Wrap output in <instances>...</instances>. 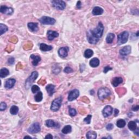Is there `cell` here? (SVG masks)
<instances>
[{
    "mask_svg": "<svg viewBox=\"0 0 139 139\" xmlns=\"http://www.w3.org/2000/svg\"><path fill=\"white\" fill-rule=\"evenodd\" d=\"M111 95L110 89L106 87H102L99 89L97 92V96L100 100H103L109 97Z\"/></svg>",
    "mask_w": 139,
    "mask_h": 139,
    "instance_id": "cell-1",
    "label": "cell"
},
{
    "mask_svg": "<svg viewBox=\"0 0 139 139\" xmlns=\"http://www.w3.org/2000/svg\"><path fill=\"white\" fill-rule=\"evenodd\" d=\"M104 26L101 22H99L98 24L97 27L95 28L93 30H91V33H92L95 37H96L99 40V39L101 38L104 32Z\"/></svg>",
    "mask_w": 139,
    "mask_h": 139,
    "instance_id": "cell-2",
    "label": "cell"
},
{
    "mask_svg": "<svg viewBox=\"0 0 139 139\" xmlns=\"http://www.w3.org/2000/svg\"><path fill=\"white\" fill-rule=\"evenodd\" d=\"M39 76V73L37 71H33L32 72L30 76L26 79L25 82V87L27 89H28L34 83V82L37 79Z\"/></svg>",
    "mask_w": 139,
    "mask_h": 139,
    "instance_id": "cell-3",
    "label": "cell"
},
{
    "mask_svg": "<svg viewBox=\"0 0 139 139\" xmlns=\"http://www.w3.org/2000/svg\"><path fill=\"white\" fill-rule=\"evenodd\" d=\"M63 101L62 97H59L56 98L55 99H54L52 101V103L51 105V110L52 111L56 112L57 111L60 109V108L61 105Z\"/></svg>",
    "mask_w": 139,
    "mask_h": 139,
    "instance_id": "cell-4",
    "label": "cell"
},
{
    "mask_svg": "<svg viewBox=\"0 0 139 139\" xmlns=\"http://www.w3.org/2000/svg\"><path fill=\"white\" fill-rule=\"evenodd\" d=\"M129 33L127 31L123 32L117 36V43L118 45L125 44L128 42Z\"/></svg>",
    "mask_w": 139,
    "mask_h": 139,
    "instance_id": "cell-5",
    "label": "cell"
},
{
    "mask_svg": "<svg viewBox=\"0 0 139 139\" xmlns=\"http://www.w3.org/2000/svg\"><path fill=\"white\" fill-rule=\"evenodd\" d=\"M51 3L55 8L58 10L63 11L66 8V3L61 0H53L51 1Z\"/></svg>",
    "mask_w": 139,
    "mask_h": 139,
    "instance_id": "cell-6",
    "label": "cell"
},
{
    "mask_svg": "<svg viewBox=\"0 0 139 139\" xmlns=\"http://www.w3.org/2000/svg\"><path fill=\"white\" fill-rule=\"evenodd\" d=\"M39 21L42 25H53L55 24L56 20L54 18L48 16H42L39 19Z\"/></svg>",
    "mask_w": 139,
    "mask_h": 139,
    "instance_id": "cell-7",
    "label": "cell"
},
{
    "mask_svg": "<svg viewBox=\"0 0 139 139\" xmlns=\"http://www.w3.org/2000/svg\"><path fill=\"white\" fill-rule=\"evenodd\" d=\"M41 130V127L38 122H35L30 126L28 129L27 132L29 134H36L40 132Z\"/></svg>",
    "mask_w": 139,
    "mask_h": 139,
    "instance_id": "cell-8",
    "label": "cell"
},
{
    "mask_svg": "<svg viewBox=\"0 0 139 139\" xmlns=\"http://www.w3.org/2000/svg\"><path fill=\"white\" fill-rule=\"evenodd\" d=\"M86 38L88 42L91 44H96L99 42V39H98L95 36L92 34L91 30H89L86 33Z\"/></svg>",
    "mask_w": 139,
    "mask_h": 139,
    "instance_id": "cell-9",
    "label": "cell"
},
{
    "mask_svg": "<svg viewBox=\"0 0 139 139\" xmlns=\"http://www.w3.org/2000/svg\"><path fill=\"white\" fill-rule=\"evenodd\" d=\"M79 96V91L78 90L74 89L73 90L71 91L69 94L68 96V100L69 101L71 102L74 100L76 99Z\"/></svg>",
    "mask_w": 139,
    "mask_h": 139,
    "instance_id": "cell-10",
    "label": "cell"
},
{
    "mask_svg": "<svg viewBox=\"0 0 139 139\" xmlns=\"http://www.w3.org/2000/svg\"><path fill=\"white\" fill-rule=\"evenodd\" d=\"M113 111V108L110 105H107L102 110V114L104 118H107L111 115Z\"/></svg>",
    "mask_w": 139,
    "mask_h": 139,
    "instance_id": "cell-11",
    "label": "cell"
},
{
    "mask_svg": "<svg viewBox=\"0 0 139 139\" xmlns=\"http://www.w3.org/2000/svg\"><path fill=\"white\" fill-rule=\"evenodd\" d=\"M0 12L6 15H12L14 13V9L12 7H8L6 6H1L0 7Z\"/></svg>",
    "mask_w": 139,
    "mask_h": 139,
    "instance_id": "cell-12",
    "label": "cell"
},
{
    "mask_svg": "<svg viewBox=\"0 0 139 139\" xmlns=\"http://www.w3.org/2000/svg\"><path fill=\"white\" fill-rule=\"evenodd\" d=\"M69 48L68 47H60L58 51L59 56L61 58H66L68 56Z\"/></svg>",
    "mask_w": 139,
    "mask_h": 139,
    "instance_id": "cell-13",
    "label": "cell"
},
{
    "mask_svg": "<svg viewBox=\"0 0 139 139\" xmlns=\"http://www.w3.org/2000/svg\"><path fill=\"white\" fill-rule=\"evenodd\" d=\"M131 51H132V47H131L130 46L128 45L125 46V47L121 49L119 52L121 56H126L129 55L131 53Z\"/></svg>",
    "mask_w": 139,
    "mask_h": 139,
    "instance_id": "cell-14",
    "label": "cell"
},
{
    "mask_svg": "<svg viewBox=\"0 0 139 139\" xmlns=\"http://www.w3.org/2000/svg\"><path fill=\"white\" fill-rule=\"evenodd\" d=\"M16 83V80L14 78H9L5 82L4 87L7 89H10L13 87Z\"/></svg>",
    "mask_w": 139,
    "mask_h": 139,
    "instance_id": "cell-15",
    "label": "cell"
},
{
    "mask_svg": "<svg viewBox=\"0 0 139 139\" xmlns=\"http://www.w3.org/2000/svg\"><path fill=\"white\" fill-rule=\"evenodd\" d=\"M28 29L32 32H37L39 29L38 23L35 22H29L27 24Z\"/></svg>",
    "mask_w": 139,
    "mask_h": 139,
    "instance_id": "cell-16",
    "label": "cell"
},
{
    "mask_svg": "<svg viewBox=\"0 0 139 139\" xmlns=\"http://www.w3.org/2000/svg\"><path fill=\"white\" fill-rule=\"evenodd\" d=\"M47 35L48 39L50 41H52L54 40V39L58 37L59 33L56 31H53V30H49L47 32Z\"/></svg>",
    "mask_w": 139,
    "mask_h": 139,
    "instance_id": "cell-17",
    "label": "cell"
},
{
    "mask_svg": "<svg viewBox=\"0 0 139 139\" xmlns=\"http://www.w3.org/2000/svg\"><path fill=\"white\" fill-rule=\"evenodd\" d=\"M46 90L50 96H52L55 92V85L53 84H48L46 87Z\"/></svg>",
    "mask_w": 139,
    "mask_h": 139,
    "instance_id": "cell-18",
    "label": "cell"
},
{
    "mask_svg": "<svg viewBox=\"0 0 139 139\" xmlns=\"http://www.w3.org/2000/svg\"><path fill=\"white\" fill-rule=\"evenodd\" d=\"M123 79L122 77H115L112 79L111 84L114 87H117L120 84L122 83Z\"/></svg>",
    "mask_w": 139,
    "mask_h": 139,
    "instance_id": "cell-19",
    "label": "cell"
},
{
    "mask_svg": "<svg viewBox=\"0 0 139 139\" xmlns=\"http://www.w3.org/2000/svg\"><path fill=\"white\" fill-rule=\"evenodd\" d=\"M40 49L43 52H47V51H51L53 49L52 46L47 45L44 43H42L40 44Z\"/></svg>",
    "mask_w": 139,
    "mask_h": 139,
    "instance_id": "cell-20",
    "label": "cell"
},
{
    "mask_svg": "<svg viewBox=\"0 0 139 139\" xmlns=\"http://www.w3.org/2000/svg\"><path fill=\"white\" fill-rule=\"evenodd\" d=\"M30 58L32 59V64L33 66H37L38 63L41 60V58L40 56H36L34 55H32L30 56Z\"/></svg>",
    "mask_w": 139,
    "mask_h": 139,
    "instance_id": "cell-21",
    "label": "cell"
},
{
    "mask_svg": "<svg viewBox=\"0 0 139 139\" xmlns=\"http://www.w3.org/2000/svg\"><path fill=\"white\" fill-rule=\"evenodd\" d=\"M103 9L101 7H95L92 10V13L94 15H101L103 13Z\"/></svg>",
    "mask_w": 139,
    "mask_h": 139,
    "instance_id": "cell-22",
    "label": "cell"
},
{
    "mask_svg": "<svg viewBox=\"0 0 139 139\" xmlns=\"http://www.w3.org/2000/svg\"><path fill=\"white\" fill-rule=\"evenodd\" d=\"M99 63L100 61L97 58H94L90 61L89 64L92 68H97L99 66Z\"/></svg>",
    "mask_w": 139,
    "mask_h": 139,
    "instance_id": "cell-23",
    "label": "cell"
},
{
    "mask_svg": "<svg viewBox=\"0 0 139 139\" xmlns=\"http://www.w3.org/2000/svg\"><path fill=\"white\" fill-rule=\"evenodd\" d=\"M9 74V71L7 68H2L0 70V77L1 78L6 77Z\"/></svg>",
    "mask_w": 139,
    "mask_h": 139,
    "instance_id": "cell-24",
    "label": "cell"
},
{
    "mask_svg": "<svg viewBox=\"0 0 139 139\" xmlns=\"http://www.w3.org/2000/svg\"><path fill=\"white\" fill-rule=\"evenodd\" d=\"M86 138L88 139H95L97 138V133L94 131H89L86 133Z\"/></svg>",
    "mask_w": 139,
    "mask_h": 139,
    "instance_id": "cell-25",
    "label": "cell"
},
{
    "mask_svg": "<svg viewBox=\"0 0 139 139\" xmlns=\"http://www.w3.org/2000/svg\"><path fill=\"white\" fill-rule=\"evenodd\" d=\"M128 127L129 129L131 131H134L136 128H137V125L135 121H131L128 123Z\"/></svg>",
    "mask_w": 139,
    "mask_h": 139,
    "instance_id": "cell-26",
    "label": "cell"
},
{
    "mask_svg": "<svg viewBox=\"0 0 139 139\" xmlns=\"http://www.w3.org/2000/svg\"><path fill=\"white\" fill-rule=\"evenodd\" d=\"M115 38V34L114 33H110L108 34L106 37V42L108 43H111L113 42Z\"/></svg>",
    "mask_w": 139,
    "mask_h": 139,
    "instance_id": "cell-27",
    "label": "cell"
},
{
    "mask_svg": "<svg viewBox=\"0 0 139 139\" xmlns=\"http://www.w3.org/2000/svg\"><path fill=\"white\" fill-rule=\"evenodd\" d=\"M72 131V127L70 125H67L64 127L62 130H61V132H62L64 134H68L69 133H70Z\"/></svg>",
    "mask_w": 139,
    "mask_h": 139,
    "instance_id": "cell-28",
    "label": "cell"
},
{
    "mask_svg": "<svg viewBox=\"0 0 139 139\" xmlns=\"http://www.w3.org/2000/svg\"><path fill=\"white\" fill-rule=\"evenodd\" d=\"M93 55H94L93 51L91 50V49H87V50H86L84 52V56H85V58H90L93 56Z\"/></svg>",
    "mask_w": 139,
    "mask_h": 139,
    "instance_id": "cell-29",
    "label": "cell"
},
{
    "mask_svg": "<svg viewBox=\"0 0 139 139\" xmlns=\"http://www.w3.org/2000/svg\"><path fill=\"white\" fill-rule=\"evenodd\" d=\"M45 125L48 127H55L56 126V123L52 120H48L46 121Z\"/></svg>",
    "mask_w": 139,
    "mask_h": 139,
    "instance_id": "cell-30",
    "label": "cell"
},
{
    "mask_svg": "<svg viewBox=\"0 0 139 139\" xmlns=\"http://www.w3.org/2000/svg\"><path fill=\"white\" fill-rule=\"evenodd\" d=\"M35 101L37 102H40L43 99V95L42 92L39 91L37 94L34 96Z\"/></svg>",
    "mask_w": 139,
    "mask_h": 139,
    "instance_id": "cell-31",
    "label": "cell"
},
{
    "mask_svg": "<svg viewBox=\"0 0 139 139\" xmlns=\"http://www.w3.org/2000/svg\"><path fill=\"white\" fill-rule=\"evenodd\" d=\"M125 125H126V122L123 119L118 120L116 122V125L117 126V127L120 128H124Z\"/></svg>",
    "mask_w": 139,
    "mask_h": 139,
    "instance_id": "cell-32",
    "label": "cell"
},
{
    "mask_svg": "<svg viewBox=\"0 0 139 139\" xmlns=\"http://www.w3.org/2000/svg\"><path fill=\"white\" fill-rule=\"evenodd\" d=\"M19 109L16 105H13V106L10 109V112L12 115H15L17 114L18 112H19Z\"/></svg>",
    "mask_w": 139,
    "mask_h": 139,
    "instance_id": "cell-33",
    "label": "cell"
},
{
    "mask_svg": "<svg viewBox=\"0 0 139 139\" xmlns=\"http://www.w3.org/2000/svg\"><path fill=\"white\" fill-rule=\"evenodd\" d=\"M8 29V27L6 25L3 24H0V34H1V35H3L4 33H6Z\"/></svg>",
    "mask_w": 139,
    "mask_h": 139,
    "instance_id": "cell-34",
    "label": "cell"
},
{
    "mask_svg": "<svg viewBox=\"0 0 139 139\" xmlns=\"http://www.w3.org/2000/svg\"><path fill=\"white\" fill-rule=\"evenodd\" d=\"M69 115H70L71 117H73L74 116L76 115L77 111L75 109L70 108L69 110Z\"/></svg>",
    "mask_w": 139,
    "mask_h": 139,
    "instance_id": "cell-35",
    "label": "cell"
},
{
    "mask_svg": "<svg viewBox=\"0 0 139 139\" xmlns=\"http://www.w3.org/2000/svg\"><path fill=\"white\" fill-rule=\"evenodd\" d=\"M31 91L33 94H35L37 92H39L40 91V87L38 85H33L31 87Z\"/></svg>",
    "mask_w": 139,
    "mask_h": 139,
    "instance_id": "cell-36",
    "label": "cell"
},
{
    "mask_svg": "<svg viewBox=\"0 0 139 139\" xmlns=\"http://www.w3.org/2000/svg\"><path fill=\"white\" fill-rule=\"evenodd\" d=\"M92 118V115H89L87 116V117H85L84 119V122L86 123V124H90L91 122V120Z\"/></svg>",
    "mask_w": 139,
    "mask_h": 139,
    "instance_id": "cell-37",
    "label": "cell"
},
{
    "mask_svg": "<svg viewBox=\"0 0 139 139\" xmlns=\"http://www.w3.org/2000/svg\"><path fill=\"white\" fill-rule=\"evenodd\" d=\"M7 107V106L6 103L3 102H1V104H0V110H1V111H4V110L6 109Z\"/></svg>",
    "mask_w": 139,
    "mask_h": 139,
    "instance_id": "cell-38",
    "label": "cell"
},
{
    "mask_svg": "<svg viewBox=\"0 0 139 139\" xmlns=\"http://www.w3.org/2000/svg\"><path fill=\"white\" fill-rule=\"evenodd\" d=\"M64 72H65L66 73H72L73 72V70H72V69H71L70 67H66V68L64 69Z\"/></svg>",
    "mask_w": 139,
    "mask_h": 139,
    "instance_id": "cell-39",
    "label": "cell"
},
{
    "mask_svg": "<svg viewBox=\"0 0 139 139\" xmlns=\"http://www.w3.org/2000/svg\"><path fill=\"white\" fill-rule=\"evenodd\" d=\"M113 128H114V125H113L112 123H109V124L107 125L106 126V129L108 130H111Z\"/></svg>",
    "mask_w": 139,
    "mask_h": 139,
    "instance_id": "cell-40",
    "label": "cell"
},
{
    "mask_svg": "<svg viewBox=\"0 0 139 139\" xmlns=\"http://www.w3.org/2000/svg\"><path fill=\"white\" fill-rule=\"evenodd\" d=\"M8 64L9 65H13V64H14L15 62V59L13 57H11L8 59Z\"/></svg>",
    "mask_w": 139,
    "mask_h": 139,
    "instance_id": "cell-41",
    "label": "cell"
},
{
    "mask_svg": "<svg viewBox=\"0 0 139 139\" xmlns=\"http://www.w3.org/2000/svg\"><path fill=\"white\" fill-rule=\"evenodd\" d=\"M112 70V68L111 67H110L109 66H105V68H104V70H103V72L104 73H107L108 71H110Z\"/></svg>",
    "mask_w": 139,
    "mask_h": 139,
    "instance_id": "cell-42",
    "label": "cell"
},
{
    "mask_svg": "<svg viewBox=\"0 0 139 139\" xmlns=\"http://www.w3.org/2000/svg\"><path fill=\"white\" fill-rule=\"evenodd\" d=\"M76 7L78 9H81V8H82V3H81V2L80 1L77 2Z\"/></svg>",
    "mask_w": 139,
    "mask_h": 139,
    "instance_id": "cell-43",
    "label": "cell"
},
{
    "mask_svg": "<svg viewBox=\"0 0 139 139\" xmlns=\"http://www.w3.org/2000/svg\"><path fill=\"white\" fill-rule=\"evenodd\" d=\"M139 105H136V106H134L132 107V110H133V111H138V110H139Z\"/></svg>",
    "mask_w": 139,
    "mask_h": 139,
    "instance_id": "cell-44",
    "label": "cell"
},
{
    "mask_svg": "<svg viewBox=\"0 0 139 139\" xmlns=\"http://www.w3.org/2000/svg\"><path fill=\"white\" fill-rule=\"evenodd\" d=\"M118 113H119V110L117 109H115L114 110V116H117L118 115Z\"/></svg>",
    "mask_w": 139,
    "mask_h": 139,
    "instance_id": "cell-45",
    "label": "cell"
},
{
    "mask_svg": "<svg viewBox=\"0 0 139 139\" xmlns=\"http://www.w3.org/2000/svg\"><path fill=\"white\" fill-rule=\"evenodd\" d=\"M53 136L51 134H47V135H46L45 137V139H53Z\"/></svg>",
    "mask_w": 139,
    "mask_h": 139,
    "instance_id": "cell-46",
    "label": "cell"
},
{
    "mask_svg": "<svg viewBox=\"0 0 139 139\" xmlns=\"http://www.w3.org/2000/svg\"><path fill=\"white\" fill-rule=\"evenodd\" d=\"M139 128H137L136 129L134 130L135 131V132H134V133H135V134H136V135L137 136H139Z\"/></svg>",
    "mask_w": 139,
    "mask_h": 139,
    "instance_id": "cell-47",
    "label": "cell"
},
{
    "mask_svg": "<svg viewBox=\"0 0 139 139\" xmlns=\"http://www.w3.org/2000/svg\"><path fill=\"white\" fill-rule=\"evenodd\" d=\"M26 138H29V139H32V138L30 137V136H26L24 137V139H26Z\"/></svg>",
    "mask_w": 139,
    "mask_h": 139,
    "instance_id": "cell-48",
    "label": "cell"
},
{
    "mask_svg": "<svg viewBox=\"0 0 139 139\" xmlns=\"http://www.w3.org/2000/svg\"><path fill=\"white\" fill-rule=\"evenodd\" d=\"M136 36H137V37H139V31H138L137 33H136Z\"/></svg>",
    "mask_w": 139,
    "mask_h": 139,
    "instance_id": "cell-49",
    "label": "cell"
}]
</instances>
